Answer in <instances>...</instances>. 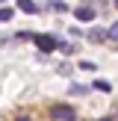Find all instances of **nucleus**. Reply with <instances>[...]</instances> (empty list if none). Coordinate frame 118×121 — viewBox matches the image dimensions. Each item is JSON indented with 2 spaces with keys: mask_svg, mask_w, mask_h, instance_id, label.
<instances>
[{
  "mask_svg": "<svg viewBox=\"0 0 118 121\" xmlns=\"http://www.w3.org/2000/svg\"><path fill=\"white\" fill-rule=\"evenodd\" d=\"M106 39H115V41H118V21H115V24H112V27H109V30H106Z\"/></svg>",
  "mask_w": 118,
  "mask_h": 121,
  "instance_id": "423d86ee",
  "label": "nucleus"
},
{
  "mask_svg": "<svg viewBox=\"0 0 118 121\" xmlns=\"http://www.w3.org/2000/svg\"><path fill=\"white\" fill-rule=\"evenodd\" d=\"M21 12L33 15V12H35V3H33V0H21Z\"/></svg>",
  "mask_w": 118,
  "mask_h": 121,
  "instance_id": "20e7f679",
  "label": "nucleus"
},
{
  "mask_svg": "<svg viewBox=\"0 0 118 121\" xmlns=\"http://www.w3.org/2000/svg\"><path fill=\"white\" fill-rule=\"evenodd\" d=\"M33 41H35V47H38V50H44V53H50V50H59V41L53 39V35H47V33H38Z\"/></svg>",
  "mask_w": 118,
  "mask_h": 121,
  "instance_id": "f257e3e1",
  "label": "nucleus"
},
{
  "mask_svg": "<svg viewBox=\"0 0 118 121\" xmlns=\"http://www.w3.org/2000/svg\"><path fill=\"white\" fill-rule=\"evenodd\" d=\"M94 89H97V92H109V83H106V80H94Z\"/></svg>",
  "mask_w": 118,
  "mask_h": 121,
  "instance_id": "39448f33",
  "label": "nucleus"
},
{
  "mask_svg": "<svg viewBox=\"0 0 118 121\" xmlns=\"http://www.w3.org/2000/svg\"><path fill=\"white\" fill-rule=\"evenodd\" d=\"M71 95H86V86H77L74 83V86H71Z\"/></svg>",
  "mask_w": 118,
  "mask_h": 121,
  "instance_id": "6e6552de",
  "label": "nucleus"
},
{
  "mask_svg": "<svg viewBox=\"0 0 118 121\" xmlns=\"http://www.w3.org/2000/svg\"><path fill=\"white\" fill-rule=\"evenodd\" d=\"M103 121H112V118H103Z\"/></svg>",
  "mask_w": 118,
  "mask_h": 121,
  "instance_id": "9b49d317",
  "label": "nucleus"
},
{
  "mask_svg": "<svg viewBox=\"0 0 118 121\" xmlns=\"http://www.w3.org/2000/svg\"><path fill=\"white\" fill-rule=\"evenodd\" d=\"M21 121H30V118H21Z\"/></svg>",
  "mask_w": 118,
  "mask_h": 121,
  "instance_id": "9d476101",
  "label": "nucleus"
},
{
  "mask_svg": "<svg viewBox=\"0 0 118 121\" xmlns=\"http://www.w3.org/2000/svg\"><path fill=\"white\" fill-rule=\"evenodd\" d=\"M50 112H53V118H56V121H77V112L71 109V106H65V104H56Z\"/></svg>",
  "mask_w": 118,
  "mask_h": 121,
  "instance_id": "f03ea898",
  "label": "nucleus"
},
{
  "mask_svg": "<svg viewBox=\"0 0 118 121\" xmlns=\"http://www.w3.org/2000/svg\"><path fill=\"white\" fill-rule=\"evenodd\" d=\"M115 6H118V0H115Z\"/></svg>",
  "mask_w": 118,
  "mask_h": 121,
  "instance_id": "f8f14e48",
  "label": "nucleus"
},
{
  "mask_svg": "<svg viewBox=\"0 0 118 121\" xmlns=\"http://www.w3.org/2000/svg\"><path fill=\"white\" fill-rule=\"evenodd\" d=\"M112 121H118V106H115V118H112Z\"/></svg>",
  "mask_w": 118,
  "mask_h": 121,
  "instance_id": "1a4fd4ad",
  "label": "nucleus"
},
{
  "mask_svg": "<svg viewBox=\"0 0 118 121\" xmlns=\"http://www.w3.org/2000/svg\"><path fill=\"white\" fill-rule=\"evenodd\" d=\"M74 15H77V21H94L97 9H94V6H77V9H74Z\"/></svg>",
  "mask_w": 118,
  "mask_h": 121,
  "instance_id": "7ed1b4c3",
  "label": "nucleus"
},
{
  "mask_svg": "<svg viewBox=\"0 0 118 121\" xmlns=\"http://www.w3.org/2000/svg\"><path fill=\"white\" fill-rule=\"evenodd\" d=\"M9 18H12V9H6V6H3V9H0V21H9Z\"/></svg>",
  "mask_w": 118,
  "mask_h": 121,
  "instance_id": "0eeeda50",
  "label": "nucleus"
}]
</instances>
